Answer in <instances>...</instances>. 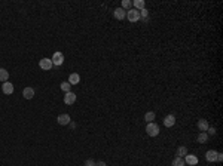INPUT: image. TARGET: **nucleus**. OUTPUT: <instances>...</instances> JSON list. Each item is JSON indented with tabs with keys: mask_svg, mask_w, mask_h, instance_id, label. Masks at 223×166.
<instances>
[{
	"mask_svg": "<svg viewBox=\"0 0 223 166\" xmlns=\"http://www.w3.org/2000/svg\"><path fill=\"white\" fill-rule=\"evenodd\" d=\"M146 132H147L149 136H158V135H159V126H158L155 122L147 123V126H146Z\"/></svg>",
	"mask_w": 223,
	"mask_h": 166,
	"instance_id": "f257e3e1",
	"label": "nucleus"
},
{
	"mask_svg": "<svg viewBox=\"0 0 223 166\" xmlns=\"http://www.w3.org/2000/svg\"><path fill=\"white\" fill-rule=\"evenodd\" d=\"M126 18L130 19L131 22H137L140 19V11H137V9H130V11H126Z\"/></svg>",
	"mask_w": 223,
	"mask_h": 166,
	"instance_id": "f03ea898",
	"label": "nucleus"
},
{
	"mask_svg": "<svg viewBox=\"0 0 223 166\" xmlns=\"http://www.w3.org/2000/svg\"><path fill=\"white\" fill-rule=\"evenodd\" d=\"M51 61H52V65H57L60 67L63 62H64V55L61 54V52H55L54 54V56L51 58Z\"/></svg>",
	"mask_w": 223,
	"mask_h": 166,
	"instance_id": "7ed1b4c3",
	"label": "nucleus"
},
{
	"mask_svg": "<svg viewBox=\"0 0 223 166\" xmlns=\"http://www.w3.org/2000/svg\"><path fill=\"white\" fill-rule=\"evenodd\" d=\"M39 67L45 70V71H49L51 68H52V61L49 59V58H42L40 59V62H39Z\"/></svg>",
	"mask_w": 223,
	"mask_h": 166,
	"instance_id": "20e7f679",
	"label": "nucleus"
},
{
	"mask_svg": "<svg viewBox=\"0 0 223 166\" xmlns=\"http://www.w3.org/2000/svg\"><path fill=\"white\" fill-rule=\"evenodd\" d=\"M70 120H71V119H70V116L66 114V113H64V114H60V116L57 117V122H58V125H61V126H66V125H68Z\"/></svg>",
	"mask_w": 223,
	"mask_h": 166,
	"instance_id": "39448f33",
	"label": "nucleus"
},
{
	"mask_svg": "<svg viewBox=\"0 0 223 166\" xmlns=\"http://www.w3.org/2000/svg\"><path fill=\"white\" fill-rule=\"evenodd\" d=\"M2 90H3V94L5 95H12L13 94V85L12 83H9V82H5L3 85H2Z\"/></svg>",
	"mask_w": 223,
	"mask_h": 166,
	"instance_id": "423d86ee",
	"label": "nucleus"
},
{
	"mask_svg": "<svg viewBox=\"0 0 223 166\" xmlns=\"http://www.w3.org/2000/svg\"><path fill=\"white\" fill-rule=\"evenodd\" d=\"M64 102H66L67 105L75 104V102H76V94H73V92H67L66 95H64Z\"/></svg>",
	"mask_w": 223,
	"mask_h": 166,
	"instance_id": "0eeeda50",
	"label": "nucleus"
},
{
	"mask_svg": "<svg viewBox=\"0 0 223 166\" xmlns=\"http://www.w3.org/2000/svg\"><path fill=\"white\" fill-rule=\"evenodd\" d=\"M164 125H165L167 128H173V126L176 125V117H174V114H167L165 119H164Z\"/></svg>",
	"mask_w": 223,
	"mask_h": 166,
	"instance_id": "6e6552de",
	"label": "nucleus"
},
{
	"mask_svg": "<svg viewBox=\"0 0 223 166\" xmlns=\"http://www.w3.org/2000/svg\"><path fill=\"white\" fill-rule=\"evenodd\" d=\"M185 163H188V165H190V166L198 165V157L193 156V154H186L185 156Z\"/></svg>",
	"mask_w": 223,
	"mask_h": 166,
	"instance_id": "1a4fd4ad",
	"label": "nucleus"
},
{
	"mask_svg": "<svg viewBox=\"0 0 223 166\" xmlns=\"http://www.w3.org/2000/svg\"><path fill=\"white\" fill-rule=\"evenodd\" d=\"M217 153H219V151H216V150H208V151L205 153V159H207V162H216V159H217Z\"/></svg>",
	"mask_w": 223,
	"mask_h": 166,
	"instance_id": "9d476101",
	"label": "nucleus"
},
{
	"mask_svg": "<svg viewBox=\"0 0 223 166\" xmlns=\"http://www.w3.org/2000/svg\"><path fill=\"white\" fill-rule=\"evenodd\" d=\"M22 97L25 100H31L34 97V89L33 88H24L22 89Z\"/></svg>",
	"mask_w": 223,
	"mask_h": 166,
	"instance_id": "9b49d317",
	"label": "nucleus"
},
{
	"mask_svg": "<svg viewBox=\"0 0 223 166\" xmlns=\"http://www.w3.org/2000/svg\"><path fill=\"white\" fill-rule=\"evenodd\" d=\"M125 16H126V12L123 11L122 8H118V9H115V18H116V19H119V21H121V19H123V18H125Z\"/></svg>",
	"mask_w": 223,
	"mask_h": 166,
	"instance_id": "f8f14e48",
	"label": "nucleus"
},
{
	"mask_svg": "<svg viewBox=\"0 0 223 166\" xmlns=\"http://www.w3.org/2000/svg\"><path fill=\"white\" fill-rule=\"evenodd\" d=\"M79 82H80V76H79L78 73H71L70 77H68V83L70 85H78Z\"/></svg>",
	"mask_w": 223,
	"mask_h": 166,
	"instance_id": "ddd939ff",
	"label": "nucleus"
},
{
	"mask_svg": "<svg viewBox=\"0 0 223 166\" xmlns=\"http://www.w3.org/2000/svg\"><path fill=\"white\" fill-rule=\"evenodd\" d=\"M210 126H208V122L207 120H204V119H201L199 122H198V129H199L201 132H207V129H208Z\"/></svg>",
	"mask_w": 223,
	"mask_h": 166,
	"instance_id": "4468645a",
	"label": "nucleus"
},
{
	"mask_svg": "<svg viewBox=\"0 0 223 166\" xmlns=\"http://www.w3.org/2000/svg\"><path fill=\"white\" fill-rule=\"evenodd\" d=\"M133 6H134V9H137V11H141V9H144L146 3H144V0H134V2H133Z\"/></svg>",
	"mask_w": 223,
	"mask_h": 166,
	"instance_id": "2eb2a0df",
	"label": "nucleus"
},
{
	"mask_svg": "<svg viewBox=\"0 0 223 166\" xmlns=\"http://www.w3.org/2000/svg\"><path fill=\"white\" fill-rule=\"evenodd\" d=\"M155 111H147V113H146L144 114V120L147 123H152L153 122V120H155Z\"/></svg>",
	"mask_w": 223,
	"mask_h": 166,
	"instance_id": "dca6fc26",
	"label": "nucleus"
},
{
	"mask_svg": "<svg viewBox=\"0 0 223 166\" xmlns=\"http://www.w3.org/2000/svg\"><path fill=\"white\" fill-rule=\"evenodd\" d=\"M186 154H188V148L185 145H180L177 148V157H185Z\"/></svg>",
	"mask_w": 223,
	"mask_h": 166,
	"instance_id": "f3484780",
	"label": "nucleus"
},
{
	"mask_svg": "<svg viewBox=\"0 0 223 166\" xmlns=\"http://www.w3.org/2000/svg\"><path fill=\"white\" fill-rule=\"evenodd\" d=\"M8 79H9V73L5 68H0V80L2 82H8Z\"/></svg>",
	"mask_w": 223,
	"mask_h": 166,
	"instance_id": "a211bd4d",
	"label": "nucleus"
},
{
	"mask_svg": "<svg viewBox=\"0 0 223 166\" xmlns=\"http://www.w3.org/2000/svg\"><path fill=\"white\" fill-rule=\"evenodd\" d=\"M122 9L125 12L130 11V9H133V3H131L130 0H122Z\"/></svg>",
	"mask_w": 223,
	"mask_h": 166,
	"instance_id": "6ab92c4d",
	"label": "nucleus"
},
{
	"mask_svg": "<svg viewBox=\"0 0 223 166\" xmlns=\"http://www.w3.org/2000/svg\"><path fill=\"white\" fill-rule=\"evenodd\" d=\"M185 159L183 157H176L174 160H173V166H185Z\"/></svg>",
	"mask_w": 223,
	"mask_h": 166,
	"instance_id": "aec40b11",
	"label": "nucleus"
},
{
	"mask_svg": "<svg viewBox=\"0 0 223 166\" xmlns=\"http://www.w3.org/2000/svg\"><path fill=\"white\" fill-rule=\"evenodd\" d=\"M207 140H208V135H207V132H201L199 135H198V143H201V144L207 143Z\"/></svg>",
	"mask_w": 223,
	"mask_h": 166,
	"instance_id": "412c9836",
	"label": "nucleus"
},
{
	"mask_svg": "<svg viewBox=\"0 0 223 166\" xmlns=\"http://www.w3.org/2000/svg\"><path fill=\"white\" fill-rule=\"evenodd\" d=\"M70 88H71V85H70V83H68V82H63V83H61V90H63V92H70Z\"/></svg>",
	"mask_w": 223,
	"mask_h": 166,
	"instance_id": "4be33fe9",
	"label": "nucleus"
},
{
	"mask_svg": "<svg viewBox=\"0 0 223 166\" xmlns=\"http://www.w3.org/2000/svg\"><path fill=\"white\" fill-rule=\"evenodd\" d=\"M147 16H149V11H147V9H141V11H140V18H143V19H147Z\"/></svg>",
	"mask_w": 223,
	"mask_h": 166,
	"instance_id": "5701e85b",
	"label": "nucleus"
},
{
	"mask_svg": "<svg viewBox=\"0 0 223 166\" xmlns=\"http://www.w3.org/2000/svg\"><path fill=\"white\" fill-rule=\"evenodd\" d=\"M83 166H95V162H94L92 159H88V160H85Z\"/></svg>",
	"mask_w": 223,
	"mask_h": 166,
	"instance_id": "b1692460",
	"label": "nucleus"
},
{
	"mask_svg": "<svg viewBox=\"0 0 223 166\" xmlns=\"http://www.w3.org/2000/svg\"><path fill=\"white\" fill-rule=\"evenodd\" d=\"M207 131H208L207 135H216V128H208Z\"/></svg>",
	"mask_w": 223,
	"mask_h": 166,
	"instance_id": "393cba45",
	"label": "nucleus"
},
{
	"mask_svg": "<svg viewBox=\"0 0 223 166\" xmlns=\"http://www.w3.org/2000/svg\"><path fill=\"white\" fill-rule=\"evenodd\" d=\"M223 160V154L222 153H217V159H216V162H222Z\"/></svg>",
	"mask_w": 223,
	"mask_h": 166,
	"instance_id": "a878e982",
	"label": "nucleus"
},
{
	"mask_svg": "<svg viewBox=\"0 0 223 166\" xmlns=\"http://www.w3.org/2000/svg\"><path fill=\"white\" fill-rule=\"evenodd\" d=\"M95 166H107V165H106V162L100 160V162H95Z\"/></svg>",
	"mask_w": 223,
	"mask_h": 166,
	"instance_id": "bb28decb",
	"label": "nucleus"
}]
</instances>
